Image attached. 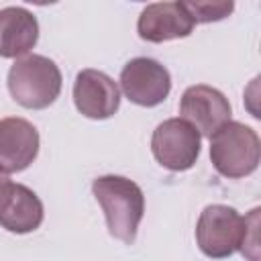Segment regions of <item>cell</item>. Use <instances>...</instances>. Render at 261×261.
<instances>
[{
  "label": "cell",
  "mask_w": 261,
  "mask_h": 261,
  "mask_svg": "<svg viewBox=\"0 0 261 261\" xmlns=\"http://www.w3.org/2000/svg\"><path fill=\"white\" fill-rule=\"evenodd\" d=\"M181 4L194 22H216L226 18L234 10V4L230 0L228 2H181Z\"/></svg>",
  "instance_id": "4fadbf2b"
},
{
  "label": "cell",
  "mask_w": 261,
  "mask_h": 261,
  "mask_svg": "<svg viewBox=\"0 0 261 261\" xmlns=\"http://www.w3.org/2000/svg\"><path fill=\"white\" fill-rule=\"evenodd\" d=\"M120 88L124 96L145 108L161 104L171 92V75L165 65L151 57H135L120 71Z\"/></svg>",
  "instance_id": "8992f818"
},
{
  "label": "cell",
  "mask_w": 261,
  "mask_h": 261,
  "mask_svg": "<svg viewBox=\"0 0 261 261\" xmlns=\"http://www.w3.org/2000/svg\"><path fill=\"white\" fill-rule=\"evenodd\" d=\"M6 84L16 104L31 110H43L59 98L63 80L53 59L33 53L18 57L10 65Z\"/></svg>",
  "instance_id": "7a4b0ae2"
},
{
  "label": "cell",
  "mask_w": 261,
  "mask_h": 261,
  "mask_svg": "<svg viewBox=\"0 0 261 261\" xmlns=\"http://www.w3.org/2000/svg\"><path fill=\"white\" fill-rule=\"evenodd\" d=\"M45 216L41 198L27 186L6 181L0 186V226L8 232L27 234L41 226Z\"/></svg>",
  "instance_id": "30bf717a"
},
{
  "label": "cell",
  "mask_w": 261,
  "mask_h": 261,
  "mask_svg": "<svg viewBox=\"0 0 261 261\" xmlns=\"http://www.w3.org/2000/svg\"><path fill=\"white\" fill-rule=\"evenodd\" d=\"M259 137L243 122L228 120L210 137V161L214 169L228 179H239L253 173L259 165Z\"/></svg>",
  "instance_id": "3957f363"
},
{
  "label": "cell",
  "mask_w": 261,
  "mask_h": 261,
  "mask_svg": "<svg viewBox=\"0 0 261 261\" xmlns=\"http://www.w3.org/2000/svg\"><path fill=\"white\" fill-rule=\"evenodd\" d=\"M249 216L243 218L232 206L210 204L200 212L196 224V243L210 259H226L241 251L247 239Z\"/></svg>",
  "instance_id": "277c9868"
},
{
  "label": "cell",
  "mask_w": 261,
  "mask_h": 261,
  "mask_svg": "<svg viewBox=\"0 0 261 261\" xmlns=\"http://www.w3.org/2000/svg\"><path fill=\"white\" fill-rule=\"evenodd\" d=\"M6 181H8V177H6V173H2V171H0V186H4Z\"/></svg>",
  "instance_id": "5bb4252c"
},
{
  "label": "cell",
  "mask_w": 261,
  "mask_h": 261,
  "mask_svg": "<svg viewBox=\"0 0 261 261\" xmlns=\"http://www.w3.org/2000/svg\"><path fill=\"white\" fill-rule=\"evenodd\" d=\"M200 133L184 118H167L151 137V151L159 165L169 171H186L200 157Z\"/></svg>",
  "instance_id": "5b68a950"
},
{
  "label": "cell",
  "mask_w": 261,
  "mask_h": 261,
  "mask_svg": "<svg viewBox=\"0 0 261 261\" xmlns=\"http://www.w3.org/2000/svg\"><path fill=\"white\" fill-rule=\"evenodd\" d=\"M179 114L200 133V137H212L230 120L232 108L228 98L220 90L206 84H196L186 88V92L181 94Z\"/></svg>",
  "instance_id": "52a82bcc"
},
{
  "label": "cell",
  "mask_w": 261,
  "mask_h": 261,
  "mask_svg": "<svg viewBox=\"0 0 261 261\" xmlns=\"http://www.w3.org/2000/svg\"><path fill=\"white\" fill-rule=\"evenodd\" d=\"M39 41L37 16L22 6L0 10V57H24Z\"/></svg>",
  "instance_id": "7c38bea8"
},
{
  "label": "cell",
  "mask_w": 261,
  "mask_h": 261,
  "mask_svg": "<svg viewBox=\"0 0 261 261\" xmlns=\"http://www.w3.org/2000/svg\"><path fill=\"white\" fill-rule=\"evenodd\" d=\"M92 192L106 216L108 232L133 245L145 212V194L139 184L124 175H100L92 181Z\"/></svg>",
  "instance_id": "6da1fadb"
},
{
  "label": "cell",
  "mask_w": 261,
  "mask_h": 261,
  "mask_svg": "<svg viewBox=\"0 0 261 261\" xmlns=\"http://www.w3.org/2000/svg\"><path fill=\"white\" fill-rule=\"evenodd\" d=\"M39 130L33 122L8 116L0 120V171H24L39 155Z\"/></svg>",
  "instance_id": "9c48e42d"
},
{
  "label": "cell",
  "mask_w": 261,
  "mask_h": 261,
  "mask_svg": "<svg viewBox=\"0 0 261 261\" xmlns=\"http://www.w3.org/2000/svg\"><path fill=\"white\" fill-rule=\"evenodd\" d=\"M73 104L86 118L104 120L116 114L120 90L108 73L100 69H82L73 82Z\"/></svg>",
  "instance_id": "ba28073f"
},
{
  "label": "cell",
  "mask_w": 261,
  "mask_h": 261,
  "mask_svg": "<svg viewBox=\"0 0 261 261\" xmlns=\"http://www.w3.org/2000/svg\"><path fill=\"white\" fill-rule=\"evenodd\" d=\"M194 24L181 2H153L139 14L137 31L143 41L163 43L192 35Z\"/></svg>",
  "instance_id": "8fae6325"
}]
</instances>
